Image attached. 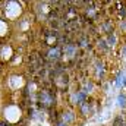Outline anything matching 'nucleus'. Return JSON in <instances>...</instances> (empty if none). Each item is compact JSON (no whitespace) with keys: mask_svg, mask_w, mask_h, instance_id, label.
Returning <instances> with one entry per match:
<instances>
[{"mask_svg":"<svg viewBox=\"0 0 126 126\" xmlns=\"http://www.w3.org/2000/svg\"><path fill=\"white\" fill-rule=\"evenodd\" d=\"M59 126H64V125H59Z\"/></svg>","mask_w":126,"mask_h":126,"instance_id":"1","label":"nucleus"}]
</instances>
